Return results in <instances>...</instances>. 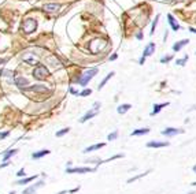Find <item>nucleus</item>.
<instances>
[{
    "mask_svg": "<svg viewBox=\"0 0 196 194\" xmlns=\"http://www.w3.org/2000/svg\"><path fill=\"white\" fill-rule=\"evenodd\" d=\"M96 74H97V68L96 67H92V68H89V70H86L85 73L80 77V78H77V82L81 85V86H85V85L88 83V82L91 81L95 75H96Z\"/></svg>",
    "mask_w": 196,
    "mask_h": 194,
    "instance_id": "f257e3e1",
    "label": "nucleus"
},
{
    "mask_svg": "<svg viewBox=\"0 0 196 194\" xmlns=\"http://www.w3.org/2000/svg\"><path fill=\"white\" fill-rule=\"evenodd\" d=\"M32 75H33V78L39 79V81H43V79H45L48 75H50V71L47 70V67L43 64H37L36 67H34L33 73H32Z\"/></svg>",
    "mask_w": 196,
    "mask_h": 194,
    "instance_id": "f03ea898",
    "label": "nucleus"
},
{
    "mask_svg": "<svg viewBox=\"0 0 196 194\" xmlns=\"http://www.w3.org/2000/svg\"><path fill=\"white\" fill-rule=\"evenodd\" d=\"M36 27H37V21H36V19H32V18L25 19V21H23V23H22V29H23V32H25L26 34L33 33L34 30H36Z\"/></svg>",
    "mask_w": 196,
    "mask_h": 194,
    "instance_id": "7ed1b4c3",
    "label": "nucleus"
},
{
    "mask_svg": "<svg viewBox=\"0 0 196 194\" xmlns=\"http://www.w3.org/2000/svg\"><path fill=\"white\" fill-rule=\"evenodd\" d=\"M22 60L25 63H28V64H30V66L39 64V56L34 55L33 52H25V53L22 55Z\"/></svg>",
    "mask_w": 196,
    "mask_h": 194,
    "instance_id": "20e7f679",
    "label": "nucleus"
},
{
    "mask_svg": "<svg viewBox=\"0 0 196 194\" xmlns=\"http://www.w3.org/2000/svg\"><path fill=\"white\" fill-rule=\"evenodd\" d=\"M96 168H91V167H75V168H66L67 174H86V172H93Z\"/></svg>",
    "mask_w": 196,
    "mask_h": 194,
    "instance_id": "39448f33",
    "label": "nucleus"
},
{
    "mask_svg": "<svg viewBox=\"0 0 196 194\" xmlns=\"http://www.w3.org/2000/svg\"><path fill=\"white\" fill-rule=\"evenodd\" d=\"M184 130L181 128H174V127H167L165 130H162V135H166V137H174L177 134H182Z\"/></svg>",
    "mask_w": 196,
    "mask_h": 194,
    "instance_id": "423d86ee",
    "label": "nucleus"
},
{
    "mask_svg": "<svg viewBox=\"0 0 196 194\" xmlns=\"http://www.w3.org/2000/svg\"><path fill=\"white\" fill-rule=\"evenodd\" d=\"M43 186H44V180H39V182H37L36 185L26 187L25 190L22 191V194H36V190H37V189H39V187H43Z\"/></svg>",
    "mask_w": 196,
    "mask_h": 194,
    "instance_id": "0eeeda50",
    "label": "nucleus"
},
{
    "mask_svg": "<svg viewBox=\"0 0 196 194\" xmlns=\"http://www.w3.org/2000/svg\"><path fill=\"white\" fill-rule=\"evenodd\" d=\"M14 83L17 85L18 87H21V89H25V87H28L29 81H28V78H25V77L17 75V77L14 78Z\"/></svg>",
    "mask_w": 196,
    "mask_h": 194,
    "instance_id": "6e6552de",
    "label": "nucleus"
},
{
    "mask_svg": "<svg viewBox=\"0 0 196 194\" xmlns=\"http://www.w3.org/2000/svg\"><path fill=\"white\" fill-rule=\"evenodd\" d=\"M25 90H29V92H37V93H45V92H48V87L44 86V85H33V86L25 87Z\"/></svg>",
    "mask_w": 196,
    "mask_h": 194,
    "instance_id": "1a4fd4ad",
    "label": "nucleus"
},
{
    "mask_svg": "<svg viewBox=\"0 0 196 194\" xmlns=\"http://www.w3.org/2000/svg\"><path fill=\"white\" fill-rule=\"evenodd\" d=\"M169 145H170V142H167V141H149L147 144V146L148 148H165V146H169Z\"/></svg>",
    "mask_w": 196,
    "mask_h": 194,
    "instance_id": "9d476101",
    "label": "nucleus"
},
{
    "mask_svg": "<svg viewBox=\"0 0 196 194\" xmlns=\"http://www.w3.org/2000/svg\"><path fill=\"white\" fill-rule=\"evenodd\" d=\"M155 52V43H148V45L144 48V52H143V57H147V56H151L152 53Z\"/></svg>",
    "mask_w": 196,
    "mask_h": 194,
    "instance_id": "9b49d317",
    "label": "nucleus"
},
{
    "mask_svg": "<svg viewBox=\"0 0 196 194\" xmlns=\"http://www.w3.org/2000/svg\"><path fill=\"white\" fill-rule=\"evenodd\" d=\"M59 8H61V4H58V3H51V4H45L44 5L45 12H56Z\"/></svg>",
    "mask_w": 196,
    "mask_h": 194,
    "instance_id": "f8f14e48",
    "label": "nucleus"
},
{
    "mask_svg": "<svg viewBox=\"0 0 196 194\" xmlns=\"http://www.w3.org/2000/svg\"><path fill=\"white\" fill-rule=\"evenodd\" d=\"M188 43H189V40H181V41H178V43H176L173 45V51H176V52H178V51H181L182 48H184L185 45H188Z\"/></svg>",
    "mask_w": 196,
    "mask_h": 194,
    "instance_id": "ddd939ff",
    "label": "nucleus"
},
{
    "mask_svg": "<svg viewBox=\"0 0 196 194\" xmlns=\"http://www.w3.org/2000/svg\"><path fill=\"white\" fill-rule=\"evenodd\" d=\"M96 115H97V111H95V109H92V111H88V112H86V114L80 119V122H81V123H85L86 120H89L91 117L96 116Z\"/></svg>",
    "mask_w": 196,
    "mask_h": 194,
    "instance_id": "4468645a",
    "label": "nucleus"
},
{
    "mask_svg": "<svg viewBox=\"0 0 196 194\" xmlns=\"http://www.w3.org/2000/svg\"><path fill=\"white\" fill-rule=\"evenodd\" d=\"M167 18H169V23H170L171 29H173L174 32H177V30H180V25L177 23V21H176V19H174V16L171 15V14H169V15H167Z\"/></svg>",
    "mask_w": 196,
    "mask_h": 194,
    "instance_id": "2eb2a0df",
    "label": "nucleus"
},
{
    "mask_svg": "<svg viewBox=\"0 0 196 194\" xmlns=\"http://www.w3.org/2000/svg\"><path fill=\"white\" fill-rule=\"evenodd\" d=\"M50 150L48 149H43V150H39V152H34L33 155H32V158H41V157H44V156H47V155H50Z\"/></svg>",
    "mask_w": 196,
    "mask_h": 194,
    "instance_id": "dca6fc26",
    "label": "nucleus"
},
{
    "mask_svg": "<svg viewBox=\"0 0 196 194\" xmlns=\"http://www.w3.org/2000/svg\"><path fill=\"white\" fill-rule=\"evenodd\" d=\"M39 178V175H34V176H29V178H22V179L17 180V185H28L32 180H36Z\"/></svg>",
    "mask_w": 196,
    "mask_h": 194,
    "instance_id": "f3484780",
    "label": "nucleus"
},
{
    "mask_svg": "<svg viewBox=\"0 0 196 194\" xmlns=\"http://www.w3.org/2000/svg\"><path fill=\"white\" fill-rule=\"evenodd\" d=\"M169 105V103H162V104H155L154 105V109H152V112H151V115L154 116V115H156L158 112H160V109L163 108V107H167Z\"/></svg>",
    "mask_w": 196,
    "mask_h": 194,
    "instance_id": "a211bd4d",
    "label": "nucleus"
},
{
    "mask_svg": "<svg viewBox=\"0 0 196 194\" xmlns=\"http://www.w3.org/2000/svg\"><path fill=\"white\" fill-rule=\"evenodd\" d=\"M106 144H95V145H92V146H88V148H85L84 149V153H89V152H93V150H97V149H100V148H103Z\"/></svg>",
    "mask_w": 196,
    "mask_h": 194,
    "instance_id": "6ab92c4d",
    "label": "nucleus"
},
{
    "mask_svg": "<svg viewBox=\"0 0 196 194\" xmlns=\"http://www.w3.org/2000/svg\"><path fill=\"white\" fill-rule=\"evenodd\" d=\"M17 152H18L17 149H9V150H7V152L3 155V160H4V161H9V158H11L14 155H17Z\"/></svg>",
    "mask_w": 196,
    "mask_h": 194,
    "instance_id": "aec40b11",
    "label": "nucleus"
},
{
    "mask_svg": "<svg viewBox=\"0 0 196 194\" xmlns=\"http://www.w3.org/2000/svg\"><path fill=\"white\" fill-rule=\"evenodd\" d=\"M149 133V128H137V130H133L130 133V135H144V134H148Z\"/></svg>",
    "mask_w": 196,
    "mask_h": 194,
    "instance_id": "412c9836",
    "label": "nucleus"
},
{
    "mask_svg": "<svg viewBox=\"0 0 196 194\" xmlns=\"http://www.w3.org/2000/svg\"><path fill=\"white\" fill-rule=\"evenodd\" d=\"M130 104H121V105L118 107V108H117V112H118V114H125V112H128L130 109Z\"/></svg>",
    "mask_w": 196,
    "mask_h": 194,
    "instance_id": "4be33fe9",
    "label": "nucleus"
},
{
    "mask_svg": "<svg viewBox=\"0 0 196 194\" xmlns=\"http://www.w3.org/2000/svg\"><path fill=\"white\" fill-rule=\"evenodd\" d=\"M113 75H114V71H111V73H108L107 75L104 77V79H103V81H102V82H100V83H99V86H97V89H99V90L102 89V87L104 86L106 83H107V82H108V79H110V78H111V77H113Z\"/></svg>",
    "mask_w": 196,
    "mask_h": 194,
    "instance_id": "5701e85b",
    "label": "nucleus"
},
{
    "mask_svg": "<svg viewBox=\"0 0 196 194\" xmlns=\"http://www.w3.org/2000/svg\"><path fill=\"white\" fill-rule=\"evenodd\" d=\"M147 174H149V169L148 171H145V172H143V174H138V175H136V176H133V178H129L128 179V183H132V182H135V180H138L140 178H144Z\"/></svg>",
    "mask_w": 196,
    "mask_h": 194,
    "instance_id": "b1692460",
    "label": "nucleus"
},
{
    "mask_svg": "<svg viewBox=\"0 0 196 194\" xmlns=\"http://www.w3.org/2000/svg\"><path fill=\"white\" fill-rule=\"evenodd\" d=\"M159 16L160 15H156L155 16V19H154V22H152V26H151V32H149V34H154V32H155V29H156V26H158V21H159Z\"/></svg>",
    "mask_w": 196,
    "mask_h": 194,
    "instance_id": "393cba45",
    "label": "nucleus"
},
{
    "mask_svg": "<svg viewBox=\"0 0 196 194\" xmlns=\"http://www.w3.org/2000/svg\"><path fill=\"white\" fill-rule=\"evenodd\" d=\"M69 130H70L69 127H65V128H62V130L56 131V137H63L65 134H67V133H69Z\"/></svg>",
    "mask_w": 196,
    "mask_h": 194,
    "instance_id": "a878e982",
    "label": "nucleus"
},
{
    "mask_svg": "<svg viewBox=\"0 0 196 194\" xmlns=\"http://www.w3.org/2000/svg\"><path fill=\"white\" fill-rule=\"evenodd\" d=\"M117 137H118V131H113V133H110V134H108V135H107V139H108V141H114V139H117Z\"/></svg>",
    "mask_w": 196,
    "mask_h": 194,
    "instance_id": "bb28decb",
    "label": "nucleus"
},
{
    "mask_svg": "<svg viewBox=\"0 0 196 194\" xmlns=\"http://www.w3.org/2000/svg\"><path fill=\"white\" fill-rule=\"evenodd\" d=\"M187 62H188V55H185V56L182 57V59H177L176 64H178V66H184Z\"/></svg>",
    "mask_w": 196,
    "mask_h": 194,
    "instance_id": "cd10ccee",
    "label": "nucleus"
},
{
    "mask_svg": "<svg viewBox=\"0 0 196 194\" xmlns=\"http://www.w3.org/2000/svg\"><path fill=\"white\" fill-rule=\"evenodd\" d=\"M91 93H92L91 89H84L81 93H78V96H81V97H85V96H89Z\"/></svg>",
    "mask_w": 196,
    "mask_h": 194,
    "instance_id": "c85d7f7f",
    "label": "nucleus"
},
{
    "mask_svg": "<svg viewBox=\"0 0 196 194\" xmlns=\"http://www.w3.org/2000/svg\"><path fill=\"white\" fill-rule=\"evenodd\" d=\"M171 59H173L171 55H169V56H163V57H160V63H167V62H170Z\"/></svg>",
    "mask_w": 196,
    "mask_h": 194,
    "instance_id": "c756f323",
    "label": "nucleus"
},
{
    "mask_svg": "<svg viewBox=\"0 0 196 194\" xmlns=\"http://www.w3.org/2000/svg\"><path fill=\"white\" fill-rule=\"evenodd\" d=\"M25 168H21L19 171H18V174H17V176H19V178H25Z\"/></svg>",
    "mask_w": 196,
    "mask_h": 194,
    "instance_id": "7c9ffc66",
    "label": "nucleus"
},
{
    "mask_svg": "<svg viewBox=\"0 0 196 194\" xmlns=\"http://www.w3.org/2000/svg\"><path fill=\"white\" fill-rule=\"evenodd\" d=\"M100 105H102V104H100L99 101H96V103H93V107H92V108H93L95 111H97V112H99V109H100Z\"/></svg>",
    "mask_w": 196,
    "mask_h": 194,
    "instance_id": "2f4dec72",
    "label": "nucleus"
},
{
    "mask_svg": "<svg viewBox=\"0 0 196 194\" xmlns=\"http://www.w3.org/2000/svg\"><path fill=\"white\" fill-rule=\"evenodd\" d=\"M9 131H6V133H0V139H3V138H6L7 135H9Z\"/></svg>",
    "mask_w": 196,
    "mask_h": 194,
    "instance_id": "473e14b6",
    "label": "nucleus"
},
{
    "mask_svg": "<svg viewBox=\"0 0 196 194\" xmlns=\"http://www.w3.org/2000/svg\"><path fill=\"white\" fill-rule=\"evenodd\" d=\"M9 161H4V163L3 164H0V169H2V168H4V167H7V165H9Z\"/></svg>",
    "mask_w": 196,
    "mask_h": 194,
    "instance_id": "72a5a7b5",
    "label": "nucleus"
},
{
    "mask_svg": "<svg viewBox=\"0 0 196 194\" xmlns=\"http://www.w3.org/2000/svg\"><path fill=\"white\" fill-rule=\"evenodd\" d=\"M144 62H145V57L141 56V57H140V60H138V63H140V64H144Z\"/></svg>",
    "mask_w": 196,
    "mask_h": 194,
    "instance_id": "f704fd0d",
    "label": "nucleus"
},
{
    "mask_svg": "<svg viewBox=\"0 0 196 194\" xmlns=\"http://www.w3.org/2000/svg\"><path fill=\"white\" fill-rule=\"evenodd\" d=\"M70 92H72L73 94H78V92H77V90H74L73 87H70Z\"/></svg>",
    "mask_w": 196,
    "mask_h": 194,
    "instance_id": "c9c22d12",
    "label": "nucleus"
},
{
    "mask_svg": "<svg viewBox=\"0 0 196 194\" xmlns=\"http://www.w3.org/2000/svg\"><path fill=\"white\" fill-rule=\"evenodd\" d=\"M7 60H9V59H0V64H4V63H7Z\"/></svg>",
    "mask_w": 196,
    "mask_h": 194,
    "instance_id": "e433bc0d",
    "label": "nucleus"
},
{
    "mask_svg": "<svg viewBox=\"0 0 196 194\" xmlns=\"http://www.w3.org/2000/svg\"><path fill=\"white\" fill-rule=\"evenodd\" d=\"M136 37H137L138 40H141V38H143V34H141V33H137V36H136Z\"/></svg>",
    "mask_w": 196,
    "mask_h": 194,
    "instance_id": "4c0bfd02",
    "label": "nucleus"
},
{
    "mask_svg": "<svg viewBox=\"0 0 196 194\" xmlns=\"http://www.w3.org/2000/svg\"><path fill=\"white\" fill-rule=\"evenodd\" d=\"M80 190V187H75V189H73V190H70V193H75V191H78Z\"/></svg>",
    "mask_w": 196,
    "mask_h": 194,
    "instance_id": "58836bf2",
    "label": "nucleus"
},
{
    "mask_svg": "<svg viewBox=\"0 0 196 194\" xmlns=\"http://www.w3.org/2000/svg\"><path fill=\"white\" fill-rule=\"evenodd\" d=\"M117 59V55H113V56H110V60H115Z\"/></svg>",
    "mask_w": 196,
    "mask_h": 194,
    "instance_id": "ea45409f",
    "label": "nucleus"
},
{
    "mask_svg": "<svg viewBox=\"0 0 196 194\" xmlns=\"http://www.w3.org/2000/svg\"><path fill=\"white\" fill-rule=\"evenodd\" d=\"M189 30H191L192 33H195V34H196V29H193V27H189Z\"/></svg>",
    "mask_w": 196,
    "mask_h": 194,
    "instance_id": "a19ab883",
    "label": "nucleus"
},
{
    "mask_svg": "<svg viewBox=\"0 0 196 194\" xmlns=\"http://www.w3.org/2000/svg\"><path fill=\"white\" fill-rule=\"evenodd\" d=\"M3 73H4V70H3V68H0V77L3 75Z\"/></svg>",
    "mask_w": 196,
    "mask_h": 194,
    "instance_id": "79ce46f5",
    "label": "nucleus"
},
{
    "mask_svg": "<svg viewBox=\"0 0 196 194\" xmlns=\"http://www.w3.org/2000/svg\"><path fill=\"white\" fill-rule=\"evenodd\" d=\"M192 169H193V172H195V174H196V164H195V165H193V168H192Z\"/></svg>",
    "mask_w": 196,
    "mask_h": 194,
    "instance_id": "37998d69",
    "label": "nucleus"
},
{
    "mask_svg": "<svg viewBox=\"0 0 196 194\" xmlns=\"http://www.w3.org/2000/svg\"><path fill=\"white\" fill-rule=\"evenodd\" d=\"M187 194H195V191H189V193H187Z\"/></svg>",
    "mask_w": 196,
    "mask_h": 194,
    "instance_id": "c03bdc74",
    "label": "nucleus"
},
{
    "mask_svg": "<svg viewBox=\"0 0 196 194\" xmlns=\"http://www.w3.org/2000/svg\"><path fill=\"white\" fill-rule=\"evenodd\" d=\"M192 186H196V182H193V183H192Z\"/></svg>",
    "mask_w": 196,
    "mask_h": 194,
    "instance_id": "a18cd8bd",
    "label": "nucleus"
},
{
    "mask_svg": "<svg viewBox=\"0 0 196 194\" xmlns=\"http://www.w3.org/2000/svg\"><path fill=\"white\" fill-rule=\"evenodd\" d=\"M9 194H15V191H11V193H9Z\"/></svg>",
    "mask_w": 196,
    "mask_h": 194,
    "instance_id": "49530a36",
    "label": "nucleus"
}]
</instances>
